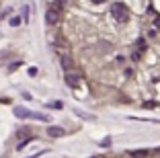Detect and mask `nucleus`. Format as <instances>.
<instances>
[{
    "label": "nucleus",
    "mask_w": 160,
    "mask_h": 158,
    "mask_svg": "<svg viewBox=\"0 0 160 158\" xmlns=\"http://www.w3.org/2000/svg\"><path fill=\"white\" fill-rule=\"evenodd\" d=\"M111 17L117 23H127L129 21V8H127L123 2H113L111 4Z\"/></svg>",
    "instance_id": "1"
},
{
    "label": "nucleus",
    "mask_w": 160,
    "mask_h": 158,
    "mask_svg": "<svg viewBox=\"0 0 160 158\" xmlns=\"http://www.w3.org/2000/svg\"><path fill=\"white\" fill-rule=\"evenodd\" d=\"M60 19H62V10H60V6H58V4L49 6V8L45 10V23H47V25L60 23Z\"/></svg>",
    "instance_id": "2"
},
{
    "label": "nucleus",
    "mask_w": 160,
    "mask_h": 158,
    "mask_svg": "<svg viewBox=\"0 0 160 158\" xmlns=\"http://www.w3.org/2000/svg\"><path fill=\"white\" fill-rule=\"evenodd\" d=\"M64 80H66V84L70 89H78L80 86V76H76V74H70V72H68V74L64 76Z\"/></svg>",
    "instance_id": "3"
},
{
    "label": "nucleus",
    "mask_w": 160,
    "mask_h": 158,
    "mask_svg": "<svg viewBox=\"0 0 160 158\" xmlns=\"http://www.w3.org/2000/svg\"><path fill=\"white\" fill-rule=\"evenodd\" d=\"M47 135H52V138H62V135H66V131H64V127H60V125H49L47 127Z\"/></svg>",
    "instance_id": "4"
},
{
    "label": "nucleus",
    "mask_w": 160,
    "mask_h": 158,
    "mask_svg": "<svg viewBox=\"0 0 160 158\" xmlns=\"http://www.w3.org/2000/svg\"><path fill=\"white\" fill-rule=\"evenodd\" d=\"M14 117H19V119L29 117V109H25V107H14Z\"/></svg>",
    "instance_id": "5"
},
{
    "label": "nucleus",
    "mask_w": 160,
    "mask_h": 158,
    "mask_svg": "<svg viewBox=\"0 0 160 158\" xmlns=\"http://www.w3.org/2000/svg\"><path fill=\"white\" fill-rule=\"evenodd\" d=\"M60 64H62V68H64V70H68V72H70V70H72V60H70V58H68V56H62Z\"/></svg>",
    "instance_id": "6"
},
{
    "label": "nucleus",
    "mask_w": 160,
    "mask_h": 158,
    "mask_svg": "<svg viewBox=\"0 0 160 158\" xmlns=\"http://www.w3.org/2000/svg\"><path fill=\"white\" fill-rule=\"evenodd\" d=\"M49 107H52V109H62L64 105H62L60 101H53V103H49Z\"/></svg>",
    "instance_id": "7"
},
{
    "label": "nucleus",
    "mask_w": 160,
    "mask_h": 158,
    "mask_svg": "<svg viewBox=\"0 0 160 158\" xmlns=\"http://www.w3.org/2000/svg\"><path fill=\"white\" fill-rule=\"evenodd\" d=\"M8 23H10V25H12V27H17V25H19V23H21V19H19V17H12V19H10V21H8Z\"/></svg>",
    "instance_id": "8"
},
{
    "label": "nucleus",
    "mask_w": 160,
    "mask_h": 158,
    "mask_svg": "<svg viewBox=\"0 0 160 158\" xmlns=\"http://www.w3.org/2000/svg\"><path fill=\"white\" fill-rule=\"evenodd\" d=\"M37 74V68H29V76H35Z\"/></svg>",
    "instance_id": "9"
},
{
    "label": "nucleus",
    "mask_w": 160,
    "mask_h": 158,
    "mask_svg": "<svg viewBox=\"0 0 160 158\" xmlns=\"http://www.w3.org/2000/svg\"><path fill=\"white\" fill-rule=\"evenodd\" d=\"M94 4H101V2H105V0H92Z\"/></svg>",
    "instance_id": "10"
}]
</instances>
